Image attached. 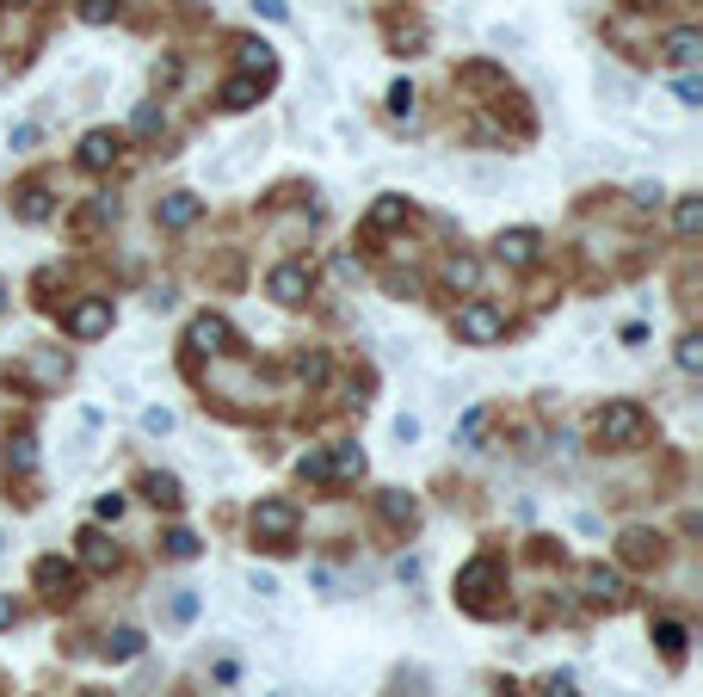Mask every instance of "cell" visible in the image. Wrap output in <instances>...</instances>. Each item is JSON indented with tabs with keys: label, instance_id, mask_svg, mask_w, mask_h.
<instances>
[{
	"label": "cell",
	"instance_id": "obj_39",
	"mask_svg": "<svg viewBox=\"0 0 703 697\" xmlns=\"http://www.w3.org/2000/svg\"><path fill=\"white\" fill-rule=\"evenodd\" d=\"M253 13H266V19H290L284 0H253Z\"/></svg>",
	"mask_w": 703,
	"mask_h": 697
},
{
	"label": "cell",
	"instance_id": "obj_11",
	"mask_svg": "<svg viewBox=\"0 0 703 697\" xmlns=\"http://www.w3.org/2000/svg\"><path fill=\"white\" fill-rule=\"evenodd\" d=\"M586 599H592V605H623V574L605 568V562L586 568Z\"/></svg>",
	"mask_w": 703,
	"mask_h": 697
},
{
	"label": "cell",
	"instance_id": "obj_37",
	"mask_svg": "<svg viewBox=\"0 0 703 697\" xmlns=\"http://www.w3.org/2000/svg\"><path fill=\"white\" fill-rule=\"evenodd\" d=\"M173 617H179V623H192V617H198V599H192V593H179V599H173Z\"/></svg>",
	"mask_w": 703,
	"mask_h": 697
},
{
	"label": "cell",
	"instance_id": "obj_44",
	"mask_svg": "<svg viewBox=\"0 0 703 697\" xmlns=\"http://www.w3.org/2000/svg\"><path fill=\"white\" fill-rule=\"evenodd\" d=\"M13 7H31V0H13Z\"/></svg>",
	"mask_w": 703,
	"mask_h": 697
},
{
	"label": "cell",
	"instance_id": "obj_31",
	"mask_svg": "<svg viewBox=\"0 0 703 697\" xmlns=\"http://www.w3.org/2000/svg\"><path fill=\"white\" fill-rule=\"evenodd\" d=\"M296 371H303V383H327V358H321V352H309L303 364H296Z\"/></svg>",
	"mask_w": 703,
	"mask_h": 697
},
{
	"label": "cell",
	"instance_id": "obj_2",
	"mask_svg": "<svg viewBox=\"0 0 703 697\" xmlns=\"http://www.w3.org/2000/svg\"><path fill=\"white\" fill-rule=\"evenodd\" d=\"M451 334H457L463 346H494V340H506V309L488 303V297H469V303L451 315Z\"/></svg>",
	"mask_w": 703,
	"mask_h": 697
},
{
	"label": "cell",
	"instance_id": "obj_33",
	"mask_svg": "<svg viewBox=\"0 0 703 697\" xmlns=\"http://www.w3.org/2000/svg\"><path fill=\"white\" fill-rule=\"evenodd\" d=\"M93 512H99V519H111V525H118V519H124V494H99V506H93Z\"/></svg>",
	"mask_w": 703,
	"mask_h": 697
},
{
	"label": "cell",
	"instance_id": "obj_19",
	"mask_svg": "<svg viewBox=\"0 0 703 697\" xmlns=\"http://www.w3.org/2000/svg\"><path fill=\"white\" fill-rule=\"evenodd\" d=\"M111 216H118V204H111V198H93L81 216H74V235H99V229L111 223Z\"/></svg>",
	"mask_w": 703,
	"mask_h": 697
},
{
	"label": "cell",
	"instance_id": "obj_27",
	"mask_svg": "<svg viewBox=\"0 0 703 697\" xmlns=\"http://www.w3.org/2000/svg\"><path fill=\"white\" fill-rule=\"evenodd\" d=\"M697 229H703V204H697V198H679V235L691 241Z\"/></svg>",
	"mask_w": 703,
	"mask_h": 697
},
{
	"label": "cell",
	"instance_id": "obj_43",
	"mask_svg": "<svg viewBox=\"0 0 703 697\" xmlns=\"http://www.w3.org/2000/svg\"><path fill=\"white\" fill-rule=\"evenodd\" d=\"M0 309H7V284H0Z\"/></svg>",
	"mask_w": 703,
	"mask_h": 697
},
{
	"label": "cell",
	"instance_id": "obj_41",
	"mask_svg": "<svg viewBox=\"0 0 703 697\" xmlns=\"http://www.w3.org/2000/svg\"><path fill=\"white\" fill-rule=\"evenodd\" d=\"M543 697H574V679H549V685H543Z\"/></svg>",
	"mask_w": 703,
	"mask_h": 697
},
{
	"label": "cell",
	"instance_id": "obj_16",
	"mask_svg": "<svg viewBox=\"0 0 703 697\" xmlns=\"http://www.w3.org/2000/svg\"><path fill=\"white\" fill-rule=\"evenodd\" d=\"M407 210H414V204H407V198H377V204H370V216H364V223L370 229H395V223H407Z\"/></svg>",
	"mask_w": 703,
	"mask_h": 697
},
{
	"label": "cell",
	"instance_id": "obj_13",
	"mask_svg": "<svg viewBox=\"0 0 703 697\" xmlns=\"http://www.w3.org/2000/svg\"><path fill=\"white\" fill-rule=\"evenodd\" d=\"M241 75H253L259 87H266V81L278 75V56H272V44H259V38H253V44H241Z\"/></svg>",
	"mask_w": 703,
	"mask_h": 697
},
{
	"label": "cell",
	"instance_id": "obj_45",
	"mask_svg": "<svg viewBox=\"0 0 703 697\" xmlns=\"http://www.w3.org/2000/svg\"><path fill=\"white\" fill-rule=\"evenodd\" d=\"M87 697H105V691H87Z\"/></svg>",
	"mask_w": 703,
	"mask_h": 697
},
{
	"label": "cell",
	"instance_id": "obj_3",
	"mask_svg": "<svg viewBox=\"0 0 703 697\" xmlns=\"http://www.w3.org/2000/svg\"><path fill=\"white\" fill-rule=\"evenodd\" d=\"M296 525H303V519H296L290 500H259V506H253V537L272 543V549H284V543L296 537Z\"/></svg>",
	"mask_w": 703,
	"mask_h": 697
},
{
	"label": "cell",
	"instance_id": "obj_36",
	"mask_svg": "<svg viewBox=\"0 0 703 697\" xmlns=\"http://www.w3.org/2000/svg\"><path fill=\"white\" fill-rule=\"evenodd\" d=\"M629 198H636L642 210H660V204H666V192H660V186H636V192H629Z\"/></svg>",
	"mask_w": 703,
	"mask_h": 697
},
{
	"label": "cell",
	"instance_id": "obj_46",
	"mask_svg": "<svg viewBox=\"0 0 703 697\" xmlns=\"http://www.w3.org/2000/svg\"><path fill=\"white\" fill-rule=\"evenodd\" d=\"M0 543H7V537H0Z\"/></svg>",
	"mask_w": 703,
	"mask_h": 697
},
{
	"label": "cell",
	"instance_id": "obj_12",
	"mask_svg": "<svg viewBox=\"0 0 703 697\" xmlns=\"http://www.w3.org/2000/svg\"><path fill=\"white\" fill-rule=\"evenodd\" d=\"M111 562H118V549H111V543H105V531H99V525H87V531H81V568L105 574Z\"/></svg>",
	"mask_w": 703,
	"mask_h": 697
},
{
	"label": "cell",
	"instance_id": "obj_35",
	"mask_svg": "<svg viewBox=\"0 0 703 697\" xmlns=\"http://www.w3.org/2000/svg\"><path fill=\"white\" fill-rule=\"evenodd\" d=\"M481 426H488V408H475V414L463 420V432H457V438H463V445H475V438H481Z\"/></svg>",
	"mask_w": 703,
	"mask_h": 697
},
{
	"label": "cell",
	"instance_id": "obj_23",
	"mask_svg": "<svg viewBox=\"0 0 703 697\" xmlns=\"http://www.w3.org/2000/svg\"><path fill=\"white\" fill-rule=\"evenodd\" d=\"M654 642L666 660H685V623H654Z\"/></svg>",
	"mask_w": 703,
	"mask_h": 697
},
{
	"label": "cell",
	"instance_id": "obj_38",
	"mask_svg": "<svg viewBox=\"0 0 703 697\" xmlns=\"http://www.w3.org/2000/svg\"><path fill=\"white\" fill-rule=\"evenodd\" d=\"M142 426H148V432H167V426H173V414H167V408H148V414H142Z\"/></svg>",
	"mask_w": 703,
	"mask_h": 697
},
{
	"label": "cell",
	"instance_id": "obj_15",
	"mask_svg": "<svg viewBox=\"0 0 703 697\" xmlns=\"http://www.w3.org/2000/svg\"><path fill=\"white\" fill-rule=\"evenodd\" d=\"M19 216H25V223H50V216H56L50 186H19Z\"/></svg>",
	"mask_w": 703,
	"mask_h": 697
},
{
	"label": "cell",
	"instance_id": "obj_17",
	"mask_svg": "<svg viewBox=\"0 0 703 697\" xmlns=\"http://www.w3.org/2000/svg\"><path fill=\"white\" fill-rule=\"evenodd\" d=\"M352 475H364V451L358 445H340L327 457V482H352Z\"/></svg>",
	"mask_w": 703,
	"mask_h": 697
},
{
	"label": "cell",
	"instance_id": "obj_18",
	"mask_svg": "<svg viewBox=\"0 0 703 697\" xmlns=\"http://www.w3.org/2000/svg\"><path fill=\"white\" fill-rule=\"evenodd\" d=\"M222 105H229V112H247V105H259V81H253V75L222 81Z\"/></svg>",
	"mask_w": 703,
	"mask_h": 697
},
{
	"label": "cell",
	"instance_id": "obj_6",
	"mask_svg": "<svg viewBox=\"0 0 703 697\" xmlns=\"http://www.w3.org/2000/svg\"><path fill=\"white\" fill-rule=\"evenodd\" d=\"M185 346L222 358V352H235V327L222 321V315H198V321H192V334H185Z\"/></svg>",
	"mask_w": 703,
	"mask_h": 697
},
{
	"label": "cell",
	"instance_id": "obj_14",
	"mask_svg": "<svg viewBox=\"0 0 703 697\" xmlns=\"http://www.w3.org/2000/svg\"><path fill=\"white\" fill-rule=\"evenodd\" d=\"M142 494L155 500L161 512H179V500H185V494H179V482H173V475H161V469H148V475H142Z\"/></svg>",
	"mask_w": 703,
	"mask_h": 697
},
{
	"label": "cell",
	"instance_id": "obj_40",
	"mask_svg": "<svg viewBox=\"0 0 703 697\" xmlns=\"http://www.w3.org/2000/svg\"><path fill=\"white\" fill-rule=\"evenodd\" d=\"M673 93H679V105H697V99H703V87H697V81H691V75H685V81H679V87H673Z\"/></svg>",
	"mask_w": 703,
	"mask_h": 697
},
{
	"label": "cell",
	"instance_id": "obj_22",
	"mask_svg": "<svg viewBox=\"0 0 703 697\" xmlns=\"http://www.w3.org/2000/svg\"><path fill=\"white\" fill-rule=\"evenodd\" d=\"M475 278H481V260H469V253H457V260L444 266V284L451 290H475Z\"/></svg>",
	"mask_w": 703,
	"mask_h": 697
},
{
	"label": "cell",
	"instance_id": "obj_34",
	"mask_svg": "<svg viewBox=\"0 0 703 697\" xmlns=\"http://www.w3.org/2000/svg\"><path fill=\"white\" fill-rule=\"evenodd\" d=\"M7 463H13V469H31V463H37V451H31V438H13V451H7Z\"/></svg>",
	"mask_w": 703,
	"mask_h": 697
},
{
	"label": "cell",
	"instance_id": "obj_21",
	"mask_svg": "<svg viewBox=\"0 0 703 697\" xmlns=\"http://www.w3.org/2000/svg\"><path fill=\"white\" fill-rule=\"evenodd\" d=\"M666 56H673L679 68H691L703 56V38H697V31H673V38H666Z\"/></svg>",
	"mask_w": 703,
	"mask_h": 697
},
{
	"label": "cell",
	"instance_id": "obj_5",
	"mask_svg": "<svg viewBox=\"0 0 703 697\" xmlns=\"http://www.w3.org/2000/svg\"><path fill=\"white\" fill-rule=\"evenodd\" d=\"M266 290L284 303V309H296V303H309V290H315V272L303 266V260H284L272 278H266Z\"/></svg>",
	"mask_w": 703,
	"mask_h": 697
},
{
	"label": "cell",
	"instance_id": "obj_20",
	"mask_svg": "<svg viewBox=\"0 0 703 697\" xmlns=\"http://www.w3.org/2000/svg\"><path fill=\"white\" fill-rule=\"evenodd\" d=\"M161 124H167V112H161L155 99H148V105H136V118H130V136H136V142H148V136H161Z\"/></svg>",
	"mask_w": 703,
	"mask_h": 697
},
{
	"label": "cell",
	"instance_id": "obj_25",
	"mask_svg": "<svg viewBox=\"0 0 703 697\" xmlns=\"http://www.w3.org/2000/svg\"><path fill=\"white\" fill-rule=\"evenodd\" d=\"M383 519H389V525H414V500H407L401 488H389V494H383Z\"/></svg>",
	"mask_w": 703,
	"mask_h": 697
},
{
	"label": "cell",
	"instance_id": "obj_30",
	"mask_svg": "<svg viewBox=\"0 0 703 697\" xmlns=\"http://www.w3.org/2000/svg\"><path fill=\"white\" fill-rule=\"evenodd\" d=\"M111 13H118V0H81V19L87 25H105Z\"/></svg>",
	"mask_w": 703,
	"mask_h": 697
},
{
	"label": "cell",
	"instance_id": "obj_26",
	"mask_svg": "<svg viewBox=\"0 0 703 697\" xmlns=\"http://www.w3.org/2000/svg\"><path fill=\"white\" fill-rule=\"evenodd\" d=\"M679 371H685V377H697V371H703V340H697V334H685V340H679Z\"/></svg>",
	"mask_w": 703,
	"mask_h": 697
},
{
	"label": "cell",
	"instance_id": "obj_1",
	"mask_svg": "<svg viewBox=\"0 0 703 697\" xmlns=\"http://www.w3.org/2000/svg\"><path fill=\"white\" fill-rule=\"evenodd\" d=\"M592 438L611 451H629V445H642L648 438V414H642V401H605L599 414H592Z\"/></svg>",
	"mask_w": 703,
	"mask_h": 697
},
{
	"label": "cell",
	"instance_id": "obj_24",
	"mask_svg": "<svg viewBox=\"0 0 703 697\" xmlns=\"http://www.w3.org/2000/svg\"><path fill=\"white\" fill-rule=\"evenodd\" d=\"M142 654V636L136 630H111L105 636V660H136Z\"/></svg>",
	"mask_w": 703,
	"mask_h": 697
},
{
	"label": "cell",
	"instance_id": "obj_32",
	"mask_svg": "<svg viewBox=\"0 0 703 697\" xmlns=\"http://www.w3.org/2000/svg\"><path fill=\"white\" fill-rule=\"evenodd\" d=\"M303 482H321V488H327V451L303 457Z\"/></svg>",
	"mask_w": 703,
	"mask_h": 697
},
{
	"label": "cell",
	"instance_id": "obj_28",
	"mask_svg": "<svg viewBox=\"0 0 703 697\" xmlns=\"http://www.w3.org/2000/svg\"><path fill=\"white\" fill-rule=\"evenodd\" d=\"M167 556L192 562V556H198V537H192V531H167Z\"/></svg>",
	"mask_w": 703,
	"mask_h": 697
},
{
	"label": "cell",
	"instance_id": "obj_9",
	"mask_svg": "<svg viewBox=\"0 0 703 697\" xmlns=\"http://www.w3.org/2000/svg\"><path fill=\"white\" fill-rule=\"evenodd\" d=\"M204 216V198H192V192H167L161 204H155V223L161 229H192Z\"/></svg>",
	"mask_w": 703,
	"mask_h": 697
},
{
	"label": "cell",
	"instance_id": "obj_42",
	"mask_svg": "<svg viewBox=\"0 0 703 697\" xmlns=\"http://www.w3.org/2000/svg\"><path fill=\"white\" fill-rule=\"evenodd\" d=\"M13 617H19V611H13V599L0 593V630H13Z\"/></svg>",
	"mask_w": 703,
	"mask_h": 697
},
{
	"label": "cell",
	"instance_id": "obj_29",
	"mask_svg": "<svg viewBox=\"0 0 703 697\" xmlns=\"http://www.w3.org/2000/svg\"><path fill=\"white\" fill-rule=\"evenodd\" d=\"M389 112H395V118H414V87H407V81L389 87Z\"/></svg>",
	"mask_w": 703,
	"mask_h": 697
},
{
	"label": "cell",
	"instance_id": "obj_4",
	"mask_svg": "<svg viewBox=\"0 0 703 697\" xmlns=\"http://www.w3.org/2000/svg\"><path fill=\"white\" fill-rule=\"evenodd\" d=\"M62 327L74 340H99V334H111V297H81L68 315H62Z\"/></svg>",
	"mask_w": 703,
	"mask_h": 697
},
{
	"label": "cell",
	"instance_id": "obj_10",
	"mask_svg": "<svg viewBox=\"0 0 703 697\" xmlns=\"http://www.w3.org/2000/svg\"><path fill=\"white\" fill-rule=\"evenodd\" d=\"M37 586H44L50 599H74V586H81V568H68V562H56V556H44L37 562V574H31Z\"/></svg>",
	"mask_w": 703,
	"mask_h": 697
},
{
	"label": "cell",
	"instance_id": "obj_7",
	"mask_svg": "<svg viewBox=\"0 0 703 697\" xmlns=\"http://www.w3.org/2000/svg\"><path fill=\"white\" fill-rule=\"evenodd\" d=\"M537 247H543V235H537V229H506V235L494 241V260L525 272V266H537Z\"/></svg>",
	"mask_w": 703,
	"mask_h": 697
},
{
	"label": "cell",
	"instance_id": "obj_8",
	"mask_svg": "<svg viewBox=\"0 0 703 697\" xmlns=\"http://www.w3.org/2000/svg\"><path fill=\"white\" fill-rule=\"evenodd\" d=\"M118 155H124V136H118V130H87V136H81V155H74V161H81L87 173H105Z\"/></svg>",
	"mask_w": 703,
	"mask_h": 697
}]
</instances>
